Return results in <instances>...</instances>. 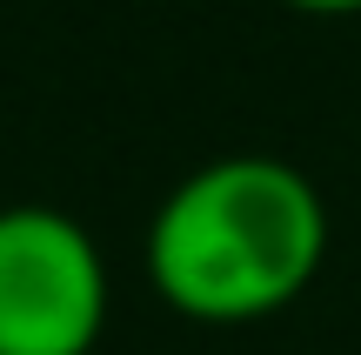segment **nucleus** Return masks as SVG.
I'll use <instances>...</instances> for the list:
<instances>
[{
	"label": "nucleus",
	"instance_id": "obj_1",
	"mask_svg": "<svg viewBox=\"0 0 361 355\" xmlns=\"http://www.w3.org/2000/svg\"><path fill=\"white\" fill-rule=\"evenodd\" d=\"M328 201L281 155H221L180 174L147 222V282L174 315L261 322L308 295Z\"/></svg>",
	"mask_w": 361,
	"mask_h": 355
},
{
	"label": "nucleus",
	"instance_id": "obj_2",
	"mask_svg": "<svg viewBox=\"0 0 361 355\" xmlns=\"http://www.w3.org/2000/svg\"><path fill=\"white\" fill-rule=\"evenodd\" d=\"M107 329L101 241L61 208H0V355H87Z\"/></svg>",
	"mask_w": 361,
	"mask_h": 355
},
{
	"label": "nucleus",
	"instance_id": "obj_3",
	"mask_svg": "<svg viewBox=\"0 0 361 355\" xmlns=\"http://www.w3.org/2000/svg\"><path fill=\"white\" fill-rule=\"evenodd\" d=\"M301 13H361V0H288Z\"/></svg>",
	"mask_w": 361,
	"mask_h": 355
}]
</instances>
